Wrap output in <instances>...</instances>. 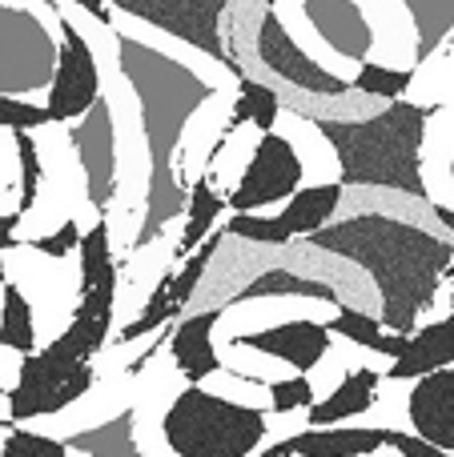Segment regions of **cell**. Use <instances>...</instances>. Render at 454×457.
I'll list each match as a JSON object with an SVG mask.
<instances>
[{"mask_svg":"<svg viewBox=\"0 0 454 457\" xmlns=\"http://www.w3.org/2000/svg\"><path fill=\"white\" fill-rule=\"evenodd\" d=\"M225 213H230V205H225V193L214 189V177L209 173L193 177L189 181V201H185V225H181L177 245H173V261L189 257V253L198 249L209 233H214L217 221H222Z\"/></svg>","mask_w":454,"mask_h":457,"instance_id":"obj_17","label":"cell"},{"mask_svg":"<svg viewBox=\"0 0 454 457\" xmlns=\"http://www.w3.org/2000/svg\"><path fill=\"white\" fill-rule=\"evenodd\" d=\"M278 117H282V93L278 88H270L265 80L241 77L238 96H233L230 125H225L222 137H230L233 129H241V125H254L257 133H270V129H278Z\"/></svg>","mask_w":454,"mask_h":457,"instance_id":"obj_19","label":"cell"},{"mask_svg":"<svg viewBox=\"0 0 454 457\" xmlns=\"http://www.w3.org/2000/svg\"><path fill=\"white\" fill-rule=\"evenodd\" d=\"M161 434L177 457H254L270 434V421L254 405L185 386L165 410Z\"/></svg>","mask_w":454,"mask_h":457,"instance_id":"obj_3","label":"cell"},{"mask_svg":"<svg viewBox=\"0 0 454 457\" xmlns=\"http://www.w3.org/2000/svg\"><path fill=\"white\" fill-rule=\"evenodd\" d=\"M442 365H454V309L442 321H431L418 333H410L407 349L386 370V381H415L423 373L442 370Z\"/></svg>","mask_w":454,"mask_h":457,"instance_id":"obj_13","label":"cell"},{"mask_svg":"<svg viewBox=\"0 0 454 457\" xmlns=\"http://www.w3.org/2000/svg\"><path fill=\"white\" fill-rule=\"evenodd\" d=\"M16 141V213H32L40 201V185H45V165H40V145L32 129H13Z\"/></svg>","mask_w":454,"mask_h":457,"instance_id":"obj_20","label":"cell"},{"mask_svg":"<svg viewBox=\"0 0 454 457\" xmlns=\"http://www.w3.org/2000/svg\"><path fill=\"white\" fill-rule=\"evenodd\" d=\"M4 397H8V386H4V381H0V402H4Z\"/></svg>","mask_w":454,"mask_h":457,"instance_id":"obj_35","label":"cell"},{"mask_svg":"<svg viewBox=\"0 0 454 457\" xmlns=\"http://www.w3.org/2000/svg\"><path fill=\"white\" fill-rule=\"evenodd\" d=\"M415 21L418 32V61L431 56V48H439V40L454 29V0H402Z\"/></svg>","mask_w":454,"mask_h":457,"instance_id":"obj_23","label":"cell"},{"mask_svg":"<svg viewBox=\"0 0 454 457\" xmlns=\"http://www.w3.org/2000/svg\"><path fill=\"white\" fill-rule=\"evenodd\" d=\"M431 209H434V217L442 221V228H450V233H454V209L450 205H431Z\"/></svg>","mask_w":454,"mask_h":457,"instance_id":"obj_33","label":"cell"},{"mask_svg":"<svg viewBox=\"0 0 454 457\" xmlns=\"http://www.w3.org/2000/svg\"><path fill=\"white\" fill-rule=\"evenodd\" d=\"M330 337H334L330 325L298 317V321H282V325H270V329H262V333H249L241 345L262 353V357H273V361H282V365H290L294 373H310L314 365L326 357Z\"/></svg>","mask_w":454,"mask_h":457,"instance_id":"obj_9","label":"cell"},{"mask_svg":"<svg viewBox=\"0 0 454 457\" xmlns=\"http://www.w3.org/2000/svg\"><path fill=\"white\" fill-rule=\"evenodd\" d=\"M434 112L439 104H410L399 96L366 120L314 117V129L334 149L338 173H342L338 181L346 189H391L426 201L423 141Z\"/></svg>","mask_w":454,"mask_h":457,"instance_id":"obj_2","label":"cell"},{"mask_svg":"<svg viewBox=\"0 0 454 457\" xmlns=\"http://www.w3.org/2000/svg\"><path fill=\"white\" fill-rule=\"evenodd\" d=\"M407 418L418 437L454 453V365L415 378V389L407 397Z\"/></svg>","mask_w":454,"mask_h":457,"instance_id":"obj_10","label":"cell"},{"mask_svg":"<svg viewBox=\"0 0 454 457\" xmlns=\"http://www.w3.org/2000/svg\"><path fill=\"white\" fill-rule=\"evenodd\" d=\"M169 281H173V269L157 277V285H153V293L145 297L141 313H137L129 325H121V333H117L121 345H129V341L145 337V333H157L161 325H169L173 317H181V309H177V305H173V297H169Z\"/></svg>","mask_w":454,"mask_h":457,"instance_id":"obj_21","label":"cell"},{"mask_svg":"<svg viewBox=\"0 0 454 457\" xmlns=\"http://www.w3.org/2000/svg\"><path fill=\"white\" fill-rule=\"evenodd\" d=\"M0 349L16 357L37 349V313H32L29 293L13 277L0 285Z\"/></svg>","mask_w":454,"mask_h":457,"instance_id":"obj_18","label":"cell"},{"mask_svg":"<svg viewBox=\"0 0 454 457\" xmlns=\"http://www.w3.org/2000/svg\"><path fill=\"white\" fill-rule=\"evenodd\" d=\"M294 457H370L386 445L383 426H310L290 437Z\"/></svg>","mask_w":454,"mask_h":457,"instance_id":"obj_14","label":"cell"},{"mask_svg":"<svg viewBox=\"0 0 454 457\" xmlns=\"http://www.w3.org/2000/svg\"><path fill=\"white\" fill-rule=\"evenodd\" d=\"M350 85H354V93L374 96V101H399V96H407V88L415 85V69H391V64L362 61Z\"/></svg>","mask_w":454,"mask_h":457,"instance_id":"obj_24","label":"cell"},{"mask_svg":"<svg viewBox=\"0 0 454 457\" xmlns=\"http://www.w3.org/2000/svg\"><path fill=\"white\" fill-rule=\"evenodd\" d=\"M326 325H330V333H338V337L370 349V353H378V345H383V337H386L383 317H370V313H362V309H354V305H338V317H330Z\"/></svg>","mask_w":454,"mask_h":457,"instance_id":"obj_25","label":"cell"},{"mask_svg":"<svg viewBox=\"0 0 454 457\" xmlns=\"http://www.w3.org/2000/svg\"><path fill=\"white\" fill-rule=\"evenodd\" d=\"M383 381H386L383 373L366 370V365H362V370H350L334 386V394L314 402L310 410H306V418H310V426H342V421H350V418H362V413H370Z\"/></svg>","mask_w":454,"mask_h":457,"instance_id":"obj_15","label":"cell"},{"mask_svg":"<svg viewBox=\"0 0 454 457\" xmlns=\"http://www.w3.org/2000/svg\"><path fill=\"white\" fill-rule=\"evenodd\" d=\"M101 96V64H97L93 45L85 40V32L61 16V48H56V72L48 85L45 109L53 125H72L80 120Z\"/></svg>","mask_w":454,"mask_h":457,"instance_id":"obj_8","label":"cell"},{"mask_svg":"<svg viewBox=\"0 0 454 457\" xmlns=\"http://www.w3.org/2000/svg\"><path fill=\"white\" fill-rule=\"evenodd\" d=\"M306 16L314 21V29L322 32L334 53H342L346 61L362 64L370 53V21L362 16V8L354 0H306Z\"/></svg>","mask_w":454,"mask_h":457,"instance_id":"obj_12","label":"cell"},{"mask_svg":"<svg viewBox=\"0 0 454 457\" xmlns=\"http://www.w3.org/2000/svg\"><path fill=\"white\" fill-rule=\"evenodd\" d=\"M80 228L77 221H61V228H53V233H40V237H29V241H21L29 253H40V257H48V261H64L69 253H77V245H80Z\"/></svg>","mask_w":454,"mask_h":457,"instance_id":"obj_28","label":"cell"},{"mask_svg":"<svg viewBox=\"0 0 454 457\" xmlns=\"http://www.w3.org/2000/svg\"><path fill=\"white\" fill-rule=\"evenodd\" d=\"M262 4H265V8H278V4H282V0H262Z\"/></svg>","mask_w":454,"mask_h":457,"instance_id":"obj_36","label":"cell"},{"mask_svg":"<svg viewBox=\"0 0 454 457\" xmlns=\"http://www.w3.org/2000/svg\"><path fill=\"white\" fill-rule=\"evenodd\" d=\"M222 237H225V228H214V233H209L206 241H201L198 249L189 253V257L177 261L173 281H169V297H173L177 309H185V305L193 301V293H198V285H201V277H206L209 261H214L217 249H222Z\"/></svg>","mask_w":454,"mask_h":457,"instance_id":"obj_22","label":"cell"},{"mask_svg":"<svg viewBox=\"0 0 454 457\" xmlns=\"http://www.w3.org/2000/svg\"><path fill=\"white\" fill-rule=\"evenodd\" d=\"M257 61L282 80V85L298 88L306 96H346L354 93V85L346 77H338L334 69L318 64L294 37H290L286 21H282L278 8H265L262 12V24H257Z\"/></svg>","mask_w":454,"mask_h":457,"instance_id":"obj_7","label":"cell"},{"mask_svg":"<svg viewBox=\"0 0 454 457\" xmlns=\"http://www.w3.org/2000/svg\"><path fill=\"white\" fill-rule=\"evenodd\" d=\"M109 4H117L121 12L137 16V21L193 45L198 53L222 61L238 80L246 77L241 64L225 53V40H222V12L230 8V0H109Z\"/></svg>","mask_w":454,"mask_h":457,"instance_id":"obj_6","label":"cell"},{"mask_svg":"<svg viewBox=\"0 0 454 457\" xmlns=\"http://www.w3.org/2000/svg\"><path fill=\"white\" fill-rule=\"evenodd\" d=\"M450 185H454V153H450Z\"/></svg>","mask_w":454,"mask_h":457,"instance_id":"obj_37","label":"cell"},{"mask_svg":"<svg viewBox=\"0 0 454 457\" xmlns=\"http://www.w3.org/2000/svg\"><path fill=\"white\" fill-rule=\"evenodd\" d=\"M302 181H306V165L298 157L294 141L282 137L278 129H270V133L257 137L238 185L225 193V205H230V213H262V209L286 205L302 189Z\"/></svg>","mask_w":454,"mask_h":457,"instance_id":"obj_5","label":"cell"},{"mask_svg":"<svg viewBox=\"0 0 454 457\" xmlns=\"http://www.w3.org/2000/svg\"><path fill=\"white\" fill-rule=\"evenodd\" d=\"M342 197H346V185L342 181L302 185V189H298L294 197L282 205L278 221H282V228H286L290 237H310V233H318V228L330 225V217L338 213Z\"/></svg>","mask_w":454,"mask_h":457,"instance_id":"obj_16","label":"cell"},{"mask_svg":"<svg viewBox=\"0 0 454 457\" xmlns=\"http://www.w3.org/2000/svg\"><path fill=\"white\" fill-rule=\"evenodd\" d=\"M21 221H24V217L13 213V209H8V213H0V253H8L13 245H21V237H16Z\"/></svg>","mask_w":454,"mask_h":457,"instance_id":"obj_31","label":"cell"},{"mask_svg":"<svg viewBox=\"0 0 454 457\" xmlns=\"http://www.w3.org/2000/svg\"><path fill=\"white\" fill-rule=\"evenodd\" d=\"M97 381L93 361H80V357L64 353L48 341L45 349H32L21 357L16 365V378L8 386V418L16 426L37 418H56L69 405H77L80 397H88Z\"/></svg>","mask_w":454,"mask_h":457,"instance_id":"obj_4","label":"cell"},{"mask_svg":"<svg viewBox=\"0 0 454 457\" xmlns=\"http://www.w3.org/2000/svg\"><path fill=\"white\" fill-rule=\"evenodd\" d=\"M270 389V405L273 413H298V410H310L314 405V381L306 373H294L286 381H265Z\"/></svg>","mask_w":454,"mask_h":457,"instance_id":"obj_27","label":"cell"},{"mask_svg":"<svg viewBox=\"0 0 454 457\" xmlns=\"http://www.w3.org/2000/svg\"><path fill=\"white\" fill-rule=\"evenodd\" d=\"M0 281H8V265H4V253H0Z\"/></svg>","mask_w":454,"mask_h":457,"instance_id":"obj_34","label":"cell"},{"mask_svg":"<svg viewBox=\"0 0 454 457\" xmlns=\"http://www.w3.org/2000/svg\"><path fill=\"white\" fill-rule=\"evenodd\" d=\"M386 445L399 450V457H454L450 450H442V445L418 437L415 429H386Z\"/></svg>","mask_w":454,"mask_h":457,"instance_id":"obj_30","label":"cell"},{"mask_svg":"<svg viewBox=\"0 0 454 457\" xmlns=\"http://www.w3.org/2000/svg\"><path fill=\"white\" fill-rule=\"evenodd\" d=\"M222 321L217 309H206V313H193L181 317L169 337V353H173V365L181 370V378L189 386H201L206 378L222 373V357L214 349V325Z\"/></svg>","mask_w":454,"mask_h":457,"instance_id":"obj_11","label":"cell"},{"mask_svg":"<svg viewBox=\"0 0 454 457\" xmlns=\"http://www.w3.org/2000/svg\"><path fill=\"white\" fill-rule=\"evenodd\" d=\"M257 457H294V442L290 437H282V442H273V445H265Z\"/></svg>","mask_w":454,"mask_h":457,"instance_id":"obj_32","label":"cell"},{"mask_svg":"<svg viewBox=\"0 0 454 457\" xmlns=\"http://www.w3.org/2000/svg\"><path fill=\"white\" fill-rule=\"evenodd\" d=\"M45 125H53L45 104L0 93V129H32V133H37V129H45Z\"/></svg>","mask_w":454,"mask_h":457,"instance_id":"obj_29","label":"cell"},{"mask_svg":"<svg viewBox=\"0 0 454 457\" xmlns=\"http://www.w3.org/2000/svg\"><path fill=\"white\" fill-rule=\"evenodd\" d=\"M310 241L326 253L358 261L374 277L383 293V325L394 333H415L418 313L431 305L439 281L454 269V241L378 213L318 228Z\"/></svg>","mask_w":454,"mask_h":457,"instance_id":"obj_1","label":"cell"},{"mask_svg":"<svg viewBox=\"0 0 454 457\" xmlns=\"http://www.w3.org/2000/svg\"><path fill=\"white\" fill-rule=\"evenodd\" d=\"M0 457H69V445L53 434H40V429L13 426L0 442Z\"/></svg>","mask_w":454,"mask_h":457,"instance_id":"obj_26","label":"cell"}]
</instances>
